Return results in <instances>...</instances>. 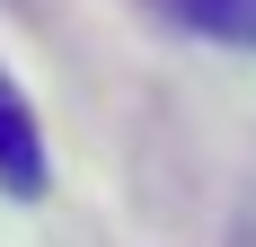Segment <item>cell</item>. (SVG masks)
Masks as SVG:
<instances>
[{
    "label": "cell",
    "instance_id": "cell-3",
    "mask_svg": "<svg viewBox=\"0 0 256 247\" xmlns=\"http://www.w3.org/2000/svg\"><path fill=\"white\" fill-rule=\"evenodd\" d=\"M230 247H256V176H248V194H238V212H230Z\"/></svg>",
    "mask_w": 256,
    "mask_h": 247
},
{
    "label": "cell",
    "instance_id": "cell-1",
    "mask_svg": "<svg viewBox=\"0 0 256 247\" xmlns=\"http://www.w3.org/2000/svg\"><path fill=\"white\" fill-rule=\"evenodd\" d=\"M0 194H44V124H36V106H26V88L9 80V62H0Z\"/></svg>",
    "mask_w": 256,
    "mask_h": 247
},
{
    "label": "cell",
    "instance_id": "cell-2",
    "mask_svg": "<svg viewBox=\"0 0 256 247\" xmlns=\"http://www.w3.org/2000/svg\"><path fill=\"white\" fill-rule=\"evenodd\" d=\"M159 26H177V36H204V44H238L256 53V0H142Z\"/></svg>",
    "mask_w": 256,
    "mask_h": 247
}]
</instances>
